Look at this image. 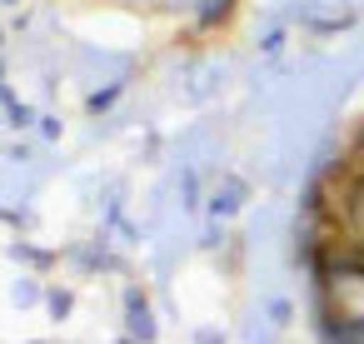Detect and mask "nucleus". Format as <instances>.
Listing matches in <instances>:
<instances>
[{"instance_id": "4", "label": "nucleus", "mask_w": 364, "mask_h": 344, "mask_svg": "<svg viewBox=\"0 0 364 344\" xmlns=\"http://www.w3.org/2000/svg\"><path fill=\"white\" fill-rule=\"evenodd\" d=\"M165 6H195V0H165Z\"/></svg>"}, {"instance_id": "2", "label": "nucleus", "mask_w": 364, "mask_h": 344, "mask_svg": "<svg viewBox=\"0 0 364 344\" xmlns=\"http://www.w3.org/2000/svg\"><path fill=\"white\" fill-rule=\"evenodd\" d=\"M349 225H354V230H359V240H364V175H359L354 200H349Z\"/></svg>"}, {"instance_id": "1", "label": "nucleus", "mask_w": 364, "mask_h": 344, "mask_svg": "<svg viewBox=\"0 0 364 344\" xmlns=\"http://www.w3.org/2000/svg\"><path fill=\"white\" fill-rule=\"evenodd\" d=\"M125 314H130V334H135V339H155V319H150V309H145L140 289H130V299H125Z\"/></svg>"}, {"instance_id": "3", "label": "nucleus", "mask_w": 364, "mask_h": 344, "mask_svg": "<svg viewBox=\"0 0 364 344\" xmlns=\"http://www.w3.org/2000/svg\"><path fill=\"white\" fill-rule=\"evenodd\" d=\"M50 294H55V299H50V314L65 319V314H70V294H65V289H50Z\"/></svg>"}]
</instances>
